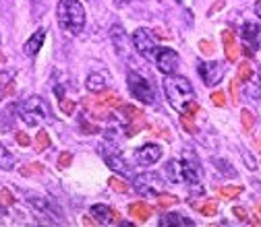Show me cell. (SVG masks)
I'll return each mask as SVG.
<instances>
[{"label": "cell", "instance_id": "1", "mask_svg": "<svg viewBox=\"0 0 261 227\" xmlns=\"http://www.w3.org/2000/svg\"><path fill=\"white\" fill-rule=\"evenodd\" d=\"M162 89L168 104L176 110V112H185L193 102H195V89L189 83V79L180 77V75H166L162 81Z\"/></svg>", "mask_w": 261, "mask_h": 227}, {"label": "cell", "instance_id": "2", "mask_svg": "<svg viewBox=\"0 0 261 227\" xmlns=\"http://www.w3.org/2000/svg\"><path fill=\"white\" fill-rule=\"evenodd\" d=\"M58 25L71 36H79L85 27V9L79 0H60L56 9Z\"/></svg>", "mask_w": 261, "mask_h": 227}, {"label": "cell", "instance_id": "3", "mask_svg": "<svg viewBox=\"0 0 261 227\" xmlns=\"http://www.w3.org/2000/svg\"><path fill=\"white\" fill-rule=\"evenodd\" d=\"M19 114L23 118L25 124L29 126H40L42 122L52 118V110L48 108V104L42 100V97L34 95V97H27V100L19 106Z\"/></svg>", "mask_w": 261, "mask_h": 227}, {"label": "cell", "instance_id": "4", "mask_svg": "<svg viewBox=\"0 0 261 227\" xmlns=\"http://www.w3.org/2000/svg\"><path fill=\"white\" fill-rule=\"evenodd\" d=\"M126 83H128V91H130V95H133L137 102L147 104V106H151V104L155 102V95H153V87H151V83H149L145 77H141L139 73L130 71V73L126 75Z\"/></svg>", "mask_w": 261, "mask_h": 227}, {"label": "cell", "instance_id": "5", "mask_svg": "<svg viewBox=\"0 0 261 227\" xmlns=\"http://www.w3.org/2000/svg\"><path fill=\"white\" fill-rule=\"evenodd\" d=\"M130 42H133V48H135L143 58H153V56H155L158 42H155V36L151 34L149 29L139 27L135 34H133V38H130Z\"/></svg>", "mask_w": 261, "mask_h": 227}, {"label": "cell", "instance_id": "6", "mask_svg": "<svg viewBox=\"0 0 261 227\" xmlns=\"http://www.w3.org/2000/svg\"><path fill=\"white\" fill-rule=\"evenodd\" d=\"M135 190L141 194H149V197H158V194L164 190V180H162L158 174H141L133 180Z\"/></svg>", "mask_w": 261, "mask_h": 227}, {"label": "cell", "instance_id": "7", "mask_svg": "<svg viewBox=\"0 0 261 227\" xmlns=\"http://www.w3.org/2000/svg\"><path fill=\"white\" fill-rule=\"evenodd\" d=\"M180 174H182V180L191 186L199 184L201 180V168H199V161L191 151L185 153V157L180 159Z\"/></svg>", "mask_w": 261, "mask_h": 227}, {"label": "cell", "instance_id": "8", "mask_svg": "<svg viewBox=\"0 0 261 227\" xmlns=\"http://www.w3.org/2000/svg\"><path fill=\"white\" fill-rule=\"evenodd\" d=\"M153 60H155L158 71L164 75H172L178 69V54L172 48H158Z\"/></svg>", "mask_w": 261, "mask_h": 227}, {"label": "cell", "instance_id": "9", "mask_svg": "<svg viewBox=\"0 0 261 227\" xmlns=\"http://www.w3.org/2000/svg\"><path fill=\"white\" fill-rule=\"evenodd\" d=\"M197 71H199V75H201V79H203V83L207 87L218 85L222 81V77H224V67H222V62H218V60H214V62H199Z\"/></svg>", "mask_w": 261, "mask_h": 227}, {"label": "cell", "instance_id": "10", "mask_svg": "<svg viewBox=\"0 0 261 227\" xmlns=\"http://www.w3.org/2000/svg\"><path fill=\"white\" fill-rule=\"evenodd\" d=\"M135 159L139 161L141 166H153L155 161L162 159V147L155 145V143H147V145H143V147L137 149Z\"/></svg>", "mask_w": 261, "mask_h": 227}, {"label": "cell", "instance_id": "11", "mask_svg": "<svg viewBox=\"0 0 261 227\" xmlns=\"http://www.w3.org/2000/svg\"><path fill=\"white\" fill-rule=\"evenodd\" d=\"M89 213H91V217H93L95 223H102V225L118 223V221H120L118 211H114V209H110V207H106V205H93V207L89 209Z\"/></svg>", "mask_w": 261, "mask_h": 227}, {"label": "cell", "instance_id": "12", "mask_svg": "<svg viewBox=\"0 0 261 227\" xmlns=\"http://www.w3.org/2000/svg\"><path fill=\"white\" fill-rule=\"evenodd\" d=\"M257 34H259L257 23H245L243 29H241V36H243V42H245L243 52H245L247 58H253V54H255V40H257Z\"/></svg>", "mask_w": 261, "mask_h": 227}, {"label": "cell", "instance_id": "13", "mask_svg": "<svg viewBox=\"0 0 261 227\" xmlns=\"http://www.w3.org/2000/svg\"><path fill=\"white\" fill-rule=\"evenodd\" d=\"M27 203L34 207V209H38V211H42V213L54 217L56 221H60V217H62L60 209H58L52 201H48V199H42V197H27Z\"/></svg>", "mask_w": 261, "mask_h": 227}, {"label": "cell", "instance_id": "14", "mask_svg": "<svg viewBox=\"0 0 261 227\" xmlns=\"http://www.w3.org/2000/svg\"><path fill=\"white\" fill-rule=\"evenodd\" d=\"M46 34L48 31L44 29V27H40L34 36H31L27 42H25V46H23V52H25V56H29V58H34L40 50H42V46H44V42H46Z\"/></svg>", "mask_w": 261, "mask_h": 227}, {"label": "cell", "instance_id": "15", "mask_svg": "<svg viewBox=\"0 0 261 227\" xmlns=\"http://www.w3.org/2000/svg\"><path fill=\"white\" fill-rule=\"evenodd\" d=\"M108 85H110V79H108L106 73H91L87 77V81H85V87L91 93H102V91L108 89Z\"/></svg>", "mask_w": 261, "mask_h": 227}, {"label": "cell", "instance_id": "16", "mask_svg": "<svg viewBox=\"0 0 261 227\" xmlns=\"http://www.w3.org/2000/svg\"><path fill=\"white\" fill-rule=\"evenodd\" d=\"M222 44H224V52H226V60H230V62H237L239 60V46L234 42V34L230 29H226L224 34H222Z\"/></svg>", "mask_w": 261, "mask_h": 227}, {"label": "cell", "instance_id": "17", "mask_svg": "<svg viewBox=\"0 0 261 227\" xmlns=\"http://www.w3.org/2000/svg\"><path fill=\"white\" fill-rule=\"evenodd\" d=\"M128 215L133 217L135 221H139V223H145V221L151 217V209H149V205H147V203L137 201V203H133V205L128 207Z\"/></svg>", "mask_w": 261, "mask_h": 227}, {"label": "cell", "instance_id": "18", "mask_svg": "<svg viewBox=\"0 0 261 227\" xmlns=\"http://www.w3.org/2000/svg\"><path fill=\"white\" fill-rule=\"evenodd\" d=\"M245 97L247 100H261V75H253L245 83Z\"/></svg>", "mask_w": 261, "mask_h": 227}, {"label": "cell", "instance_id": "19", "mask_svg": "<svg viewBox=\"0 0 261 227\" xmlns=\"http://www.w3.org/2000/svg\"><path fill=\"white\" fill-rule=\"evenodd\" d=\"M166 180L172 182V184H176V182L182 180V174H180V161L170 159L168 164H166Z\"/></svg>", "mask_w": 261, "mask_h": 227}, {"label": "cell", "instance_id": "20", "mask_svg": "<svg viewBox=\"0 0 261 227\" xmlns=\"http://www.w3.org/2000/svg\"><path fill=\"white\" fill-rule=\"evenodd\" d=\"M160 225H189V227H193L195 223L191 221V219H187V217H182V215H178V213H170V215H164L160 219Z\"/></svg>", "mask_w": 261, "mask_h": 227}, {"label": "cell", "instance_id": "21", "mask_svg": "<svg viewBox=\"0 0 261 227\" xmlns=\"http://www.w3.org/2000/svg\"><path fill=\"white\" fill-rule=\"evenodd\" d=\"M104 159H106V164L112 168V170H118V172H122V174H126L128 170H126V164L120 159V155L116 153V155H110L108 151H104Z\"/></svg>", "mask_w": 261, "mask_h": 227}, {"label": "cell", "instance_id": "22", "mask_svg": "<svg viewBox=\"0 0 261 227\" xmlns=\"http://www.w3.org/2000/svg\"><path fill=\"white\" fill-rule=\"evenodd\" d=\"M15 168V157L11 151H7V147L0 143V170H13Z\"/></svg>", "mask_w": 261, "mask_h": 227}, {"label": "cell", "instance_id": "23", "mask_svg": "<svg viewBox=\"0 0 261 227\" xmlns=\"http://www.w3.org/2000/svg\"><path fill=\"white\" fill-rule=\"evenodd\" d=\"M255 75V71H253V67H251V62L247 60V62H243L241 67H239V73H237V81L239 83H247L251 77Z\"/></svg>", "mask_w": 261, "mask_h": 227}, {"label": "cell", "instance_id": "24", "mask_svg": "<svg viewBox=\"0 0 261 227\" xmlns=\"http://www.w3.org/2000/svg\"><path fill=\"white\" fill-rule=\"evenodd\" d=\"M118 108H120V114H122L126 120H141V118H143V112L137 110L135 106H122V104H120Z\"/></svg>", "mask_w": 261, "mask_h": 227}, {"label": "cell", "instance_id": "25", "mask_svg": "<svg viewBox=\"0 0 261 227\" xmlns=\"http://www.w3.org/2000/svg\"><path fill=\"white\" fill-rule=\"evenodd\" d=\"M241 192H243V188H241V186H224V188H220V190H218V194H220L222 199H226V201L237 199Z\"/></svg>", "mask_w": 261, "mask_h": 227}, {"label": "cell", "instance_id": "26", "mask_svg": "<svg viewBox=\"0 0 261 227\" xmlns=\"http://www.w3.org/2000/svg\"><path fill=\"white\" fill-rule=\"evenodd\" d=\"M36 149H38V151L50 149V135H48L46 131H40V133L36 135Z\"/></svg>", "mask_w": 261, "mask_h": 227}, {"label": "cell", "instance_id": "27", "mask_svg": "<svg viewBox=\"0 0 261 227\" xmlns=\"http://www.w3.org/2000/svg\"><path fill=\"white\" fill-rule=\"evenodd\" d=\"M180 124H182V128H185L189 135H197V126L193 124V116H191V114L182 112V116H180Z\"/></svg>", "mask_w": 261, "mask_h": 227}, {"label": "cell", "instance_id": "28", "mask_svg": "<svg viewBox=\"0 0 261 227\" xmlns=\"http://www.w3.org/2000/svg\"><path fill=\"white\" fill-rule=\"evenodd\" d=\"M241 122H243V128L247 133H251L253 131V126H255V116L249 112V110H243L241 112Z\"/></svg>", "mask_w": 261, "mask_h": 227}, {"label": "cell", "instance_id": "29", "mask_svg": "<svg viewBox=\"0 0 261 227\" xmlns=\"http://www.w3.org/2000/svg\"><path fill=\"white\" fill-rule=\"evenodd\" d=\"M15 205V197L7 190V188H0V209L5 207H13Z\"/></svg>", "mask_w": 261, "mask_h": 227}, {"label": "cell", "instance_id": "30", "mask_svg": "<svg viewBox=\"0 0 261 227\" xmlns=\"http://www.w3.org/2000/svg\"><path fill=\"white\" fill-rule=\"evenodd\" d=\"M195 207H197L201 211V215H205V217H216V213H218V207L214 201H210L205 205H195Z\"/></svg>", "mask_w": 261, "mask_h": 227}, {"label": "cell", "instance_id": "31", "mask_svg": "<svg viewBox=\"0 0 261 227\" xmlns=\"http://www.w3.org/2000/svg\"><path fill=\"white\" fill-rule=\"evenodd\" d=\"M108 184H110V188L116 190V192H128V184H126L124 180L116 178V176H112V178L108 180Z\"/></svg>", "mask_w": 261, "mask_h": 227}, {"label": "cell", "instance_id": "32", "mask_svg": "<svg viewBox=\"0 0 261 227\" xmlns=\"http://www.w3.org/2000/svg\"><path fill=\"white\" fill-rule=\"evenodd\" d=\"M178 203V199L176 197H172V194H158V205L160 207H172V205H176Z\"/></svg>", "mask_w": 261, "mask_h": 227}, {"label": "cell", "instance_id": "33", "mask_svg": "<svg viewBox=\"0 0 261 227\" xmlns=\"http://www.w3.org/2000/svg\"><path fill=\"white\" fill-rule=\"evenodd\" d=\"M71 161H73V155L69 151L60 153V157H58V170H67L71 166Z\"/></svg>", "mask_w": 261, "mask_h": 227}, {"label": "cell", "instance_id": "34", "mask_svg": "<svg viewBox=\"0 0 261 227\" xmlns=\"http://www.w3.org/2000/svg\"><path fill=\"white\" fill-rule=\"evenodd\" d=\"M60 110H62L64 114H67V116H71V114L75 112V102L64 100V97H62V100H60Z\"/></svg>", "mask_w": 261, "mask_h": 227}, {"label": "cell", "instance_id": "35", "mask_svg": "<svg viewBox=\"0 0 261 227\" xmlns=\"http://www.w3.org/2000/svg\"><path fill=\"white\" fill-rule=\"evenodd\" d=\"M212 102H214V106L224 108V106H226V97H224L222 91H214V93H212Z\"/></svg>", "mask_w": 261, "mask_h": 227}, {"label": "cell", "instance_id": "36", "mask_svg": "<svg viewBox=\"0 0 261 227\" xmlns=\"http://www.w3.org/2000/svg\"><path fill=\"white\" fill-rule=\"evenodd\" d=\"M232 215H237V217H239L241 221H245V223L249 221V213H247L243 207H234V209H232Z\"/></svg>", "mask_w": 261, "mask_h": 227}, {"label": "cell", "instance_id": "37", "mask_svg": "<svg viewBox=\"0 0 261 227\" xmlns=\"http://www.w3.org/2000/svg\"><path fill=\"white\" fill-rule=\"evenodd\" d=\"M81 128H83V133H87V135H95L97 131H100V128H97V126H93V124H87L85 120L81 122Z\"/></svg>", "mask_w": 261, "mask_h": 227}, {"label": "cell", "instance_id": "38", "mask_svg": "<svg viewBox=\"0 0 261 227\" xmlns=\"http://www.w3.org/2000/svg\"><path fill=\"white\" fill-rule=\"evenodd\" d=\"M11 81H13V73H3L0 71V87L11 85Z\"/></svg>", "mask_w": 261, "mask_h": 227}, {"label": "cell", "instance_id": "39", "mask_svg": "<svg viewBox=\"0 0 261 227\" xmlns=\"http://www.w3.org/2000/svg\"><path fill=\"white\" fill-rule=\"evenodd\" d=\"M15 139H17V143H19L21 147H29V143H31V141H29V137H27L25 133H17V137H15Z\"/></svg>", "mask_w": 261, "mask_h": 227}, {"label": "cell", "instance_id": "40", "mask_svg": "<svg viewBox=\"0 0 261 227\" xmlns=\"http://www.w3.org/2000/svg\"><path fill=\"white\" fill-rule=\"evenodd\" d=\"M230 95H232V104H237V100H239V81H232V85H230Z\"/></svg>", "mask_w": 261, "mask_h": 227}, {"label": "cell", "instance_id": "41", "mask_svg": "<svg viewBox=\"0 0 261 227\" xmlns=\"http://www.w3.org/2000/svg\"><path fill=\"white\" fill-rule=\"evenodd\" d=\"M141 128H143V124H135V126H128L126 128V137H135L139 131H141Z\"/></svg>", "mask_w": 261, "mask_h": 227}, {"label": "cell", "instance_id": "42", "mask_svg": "<svg viewBox=\"0 0 261 227\" xmlns=\"http://www.w3.org/2000/svg\"><path fill=\"white\" fill-rule=\"evenodd\" d=\"M199 50H201L203 54H212V52H214V46H212L210 42L203 40V42H199Z\"/></svg>", "mask_w": 261, "mask_h": 227}, {"label": "cell", "instance_id": "43", "mask_svg": "<svg viewBox=\"0 0 261 227\" xmlns=\"http://www.w3.org/2000/svg\"><path fill=\"white\" fill-rule=\"evenodd\" d=\"M29 168H31V170H23V174H25V176H29L31 172H34V174H40V172H42V166H40V164H31Z\"/></svg>", "mask_w": 261, "mask_h": 227}, {"label": "cell", "instance_id": "44", "mask_svg": "<svg viewBox=\"0 0 261 227\" xmlns=\"http://www.w3.org/2000/svg\"><path fill=\"white\" fill-rule=\"evenodd\" d=\"M255 13H257V17L261 19V0H257V3H255Z\"/></svg>", "mask_w": 261, "mask_h": 227}, {"label": "cell", "instance_id": "45", "mask_svg": "<svg viewBox=\"0 0 261 227\" xmlns=\"http://www.w3.org/2000/svg\"><path fill=\"white\" fill-rule=\"evenodd\" d=\"M255 145H257V149H259V151H261V135H259V137H257V143H255Z\"/></svg>", "mask_w": 261, "mask_h": 227}, {"label": "cell", "instance_id": "46", "mask_svg": "<svg viewBox=\"0 0 261 227\" xmlns=\"http://www.w3.org/2000/svg\"><path fill=\"white\" fill-rule=\"evenodd\" d=\"M5 62V54H0V64H3Z\"/></svg>", "mask_w": 261, "mask_h": 227}, {"label": "cell", "instance_id": "47", "mask_svg": "<svg viewBox=\"0 0 261 227\" xmlns=\"http://www.w3.org/2000/svg\"><path fill=\"white\" fill-rule=\"evenodd\" d=\"M128 3V0H118V5H126Z\"/></svg>", "mask_w": 261, "mask_h": 227}, {"label": "cell", "instance_id": "48", "mask_svg": "<svg viewBox=\"0 0 261 227\" xmlns=\"http://www.w3.org/2000/svg\"><path fill=\"white\" fill-rule=\"evenodd\" d=\"M257 211H259V215H261V205H257Z\"/></svg>", "mask_w": 261, "mask_h": 227}, {"label": "cell", "instance_id": "49", "mask_svg": "<svg viewBox=\"0 0 261 227\" xmlns=\"http://www.w3.org/2000/svg\"><path fill=\"white\" fill-rule=\"evenodd\" d=\"M176 3H180V0H176Z\"/></svg>", "mask_w": 261, "mask_h": 227}]
</instances>
